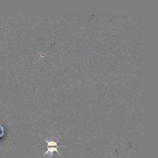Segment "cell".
I'll use <instances>...</instances> for the list:
<instances>
[{
  "instance_id": "obj_1",
  "label": "cell",
  "mask_w": 158,
  "mask_h": 158,
  "mask_svg": "<svg viewBox=\"0 0 158 158\" xmlns=\"http://www.w3.org/2000/svg\"><path fill=\"white\" fill-rule=\"evenodd\" d=\"M45 141L48 144V149L47 151L44 153V156L48 155L49 156V158H51L52 157V154L54 152H56L57 153H58L60 156H62V154L59 152V151L57 150V148L59 147H63V146H57V141H55L53 140H48V139H44Z\"/></svg>"
}]
</instances>
